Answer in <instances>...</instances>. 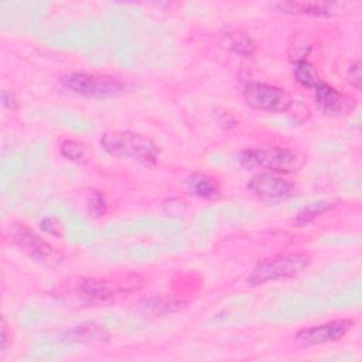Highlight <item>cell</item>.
Masks as SVG:
<instances>
[{
	"label": "cell",
	"instance_id": "6da1fadb",
	"mask_svg": "<svg viewBox=\"0 0 362 362\" xmlns=\"http://www.w3.org/2000/svg\"><path fill=\"white\" fill-rule=\"evenodd\" d=\"M143 279L137 273H122L105 277H81L69 288L76 300L90 305H107L139 291Z\"/></svg>",
	"mask_w": 362,
	"mask_h": 362
},
{
	"label": "cell",
	"instance_id": "7a4b0ae2",
	"mask_svg": "<svg viewBox=\"0 0 362 362\" xmlns=\"http://www.w3.org/2000/svg\"><path fill=\"white\" fill-rule=\"evenodd\" d=\"M99 143L107 154L144 165L156 164L160 156V148L151 139L130 130L105 132Z\"/></svg>",
	"mask_w": 362,
	"mask_h": 362
},
{
	"label": "cell",
	"instance_id": "3957f363",
	"mask_svg": "<svg viewBox=\"0 0 362 362\" xmlns=\"http://www.w3.org/2000/svg\"><path fill=\"white\" fill-rule=\"evenodd\" d=\"M239 161L246 168H263L274 174H291L303 168L305 157L293 148L262 146L243 150Z\"/></svg>",
	"mask_w": 362,
	"mask_h": 362
},
{
	"label": "cell",
	"instance_id": "277c9868",
	"mask_svg": "<svg viewBox=\"0 0 362 362\" xmlns=\"http://www.w3.org/2000/svg\"><path fill=\"white\" fill-rule=\"evenodd\" d=\"M311 255L305 252L279 253L260 260L247 276L249 286H260L270 281L286 280L298 276L311 264Z\"/></svg>",
	"mask_w": 362,
	"mask_h": 362
},
{
	"label": "cell",
	"instance_id": "5b68a950",
	"mask_svg": "<svg viewBox=\"0 0 362 362\" xmlns=\"http://www.w3.org/2000/svg\"><path fill=\"white\" fill-rule=\"evenodd\" d=\"M64 89L83 98L109 99L126 92L127 83L106 74L69 72L59 78Z\"/></svg>",
	"mask_w": 362,
	"mask_h": 362
},
{
	"label": "cell",
	"instance_id": "8992f818",
	"mask_svg": "<svg viewBox=\"0 0 362 362\" xmlns=\"http://www.w3.org/2000/svg\"><path fill=\"white\" fill-rule=\"evenodd\" d=\"M7 233L13 245H16L33 260L48 267H57L62 263V252L57 246L41 238L38 233H35L25 223L11 222L7 228Z\"/></svg>",
	"mask_w": 362,
	"mask_h": 362
},
{
	"label": "cell",
	"instance_id": "52a82bcc",
	"mask_svg": "<svg viewBox=\"0 0 362 362\" xmlns=\"http://www.w3.org/2000/svg\"><path fill=\"white\" fill-rule=\"evenodd\" d=\"M243 100L249 107L267 113H286L294 103L286 89L256 81L247 82L243 86Z\"/></svg>",
	"mask_w": 362,
	"mask_h": 362
},
{
	"label": "cell",
	"instance_id": "ba28073f",
	"mask_svg": "<svg viewBox=\"0 0 362 362\" xmlns=\"http://www.w3.org/2000/svg\"><path fill=\"white\" fill-rule=\"evenodd\" d=\"M354 325L355 322L349 318H335L322 324L304 327L296 332L294 342L301 348L334 344L341 341Z\"/></svg>",
	"mask_w": 362,
	"mask_h": 362
},
{
	"label": "cell",
	"instance_id": "9c48e42d",
	"mask_svg": "<svg viewBox=\"0 0 362 362\" xmlns=\"http://www.w3.org/2000/svg\"><path fill=\"white\" fill-rule=\"evenodd\" d=\"M313 90L315 107L322 115L332 117L346 116L356 107V99L354 96L344 93L322 81Z\"/></svg>",
	"mask_w": 362,
	"mask_h": 362
},
{
	"label": "cell",
	"instance_id": "30bf717a",
	"mask_svg": "<svg viewBox=\"0 0 362 362\" xmlns=\"http://www.w3.org/2000/svg\"><path fill=\"white\" fill-rule=\"evenodd\" d=\"M247 189L262 199H287L296 195L297 188L288 180L274 173H257L249 182Z\"/></svg>",
	"mask_w": 362,
	"mask_h": 362
},
{
	"label": "cell",
	"instance_id": "8fae6325",
	"mask_svg": "<svg viewBox=\"0 0 362 362\" xmlns=\"http://www.w3.org/2000/svg\"><path fill=\"white\" fill-rule=\"evenodd\" d=\"M280 13L291 16H310V17H329L339 4L328 1H277L272 4Z\"/></svg>",
	"mask_w": 362,
	"mask_h": 362
},
{
	"label": "cell",
	"instance_id": "7c38bea8",
	"mask_svg": "<svg viewBox=\"0 0 362 362\" xmlns=\"http://www.w3.org/2000/svg\"><path fill=\"white\" fill-rule=\"evenodd\" d=\"M64 341L69 344H99L107 342L110 338L109 331L96 322H83L76 327L68 328L64 332Z\"/></svg>",
	"mask_w": 362,
	"mask_h": 362
},
{
	"label": "cell",
	"instance_id": "4fadbf2b",
	"mask_svg": "<svg viewBox=\"0 0 362 362\" xmlns=\"http://www.w3.org/2000/svg\"><path fill=\"white\" fill-rule=\"evenodd\" d=\"M185 184L188 192L201 199H216L221 195L218 181L208 174L194 173L187 178Z\"/></svg>",
	"mask_w": 362,
	"mask_h": 362
},
{
	"label": "cell",
	"instance_id": "5bb4252c",
	"mask_svg": "<svg viewBox=\"0 0 362 362\" xmlns=\"http://www.w3.org/2000/svg\"><path fill=\"white\" fill-rule=\"evenodd\" d=\"M335 205H337V201L334 199L310 201L308 204H305L298 209V212L294 216V223L297 226H305L314 222L317 218H320L325 212H329Z\"/></svg>",
	"mask_w": 362,
	"mask_h": 362
},
{
	"label": "cell",
	"instance_id": "9a60e30c",
	"mask_svg": "<svg viewBox=\"0 0 362 362\" xmlns=\"http://www.w3.org/2000/svg\"><path fill=\"white\" fill-rule=\"evenodd\" d=\"M229 49L242 57H252L256 51L255 41L240 30H228L225 34Z\"/></svg>",
	"mask_w": 362,
	"mask_h": 362
},
{
	"label": "cell",
	"instance_id": "2e32d148",
	"mask_svg": "<svg viewBox=\"0 0 362 362\" xmlns=\"http://www.w3.org/2000/svg\"><path fill=\"white\" fill-rule=\"evenodd\" d=\"M293 76L301 86L308 89H314L321 82L314 66L305 58H297L294 61Z\"/></svg>",
	"mask_w": 362,
	"mask_h": 362
},
{
	"label": "cell",
	"instance_id": "e0dca14e",
	"mask_svg": "<svg viewBox=\"0 0 362 362\" xmlns=\"http://www.w3.org/2000/svg\"><path fill=\"white\" fill-rule=\"evenodd\" d=\"M59 153L68 161H72V163H76V164H83V163L88 161L89 148L83 141L66 139L61 143Z\"/></svg>",
	"mask_w": 362,
	"mask_h": 362
},
{
	"label": "cell",
	"instance_id": "ac0fdd59",
	"mask_svg": "<svg viewBox=\"0 0 362 362\" xmlns=\"http://www.w3.org/2000/svg\"><path fill=\"white\" fill-rule=\"evenodd\" d=\"M86 206H88V214L92 218H100L106 214L107 211V202L105 195L98 191V189H90L86 199Z\"/></svg>",
	"mask_w": 362,
	"mask_h": 362
},
{
	"label": "cell",
	"instance_id": "d6986e66",
	"mask_svg": "<svg viewBox=\"0 0 362 362\" xmlns=\"http://www.w3.org/2000/svg\"><path fill=\"white\" fill-rule=\"evenodd\" d=\"M40 226L41 229L48 233V235H52V236H62L64 235V228L61 225V222L57 219V218H52V216H47L44 219H41L40 222Z\"/></svg>",
	"mask_w": 362,
	"mask_h": 362
},
{
	"label": "cell",
	"instance_id": "ffe728a7",
	"mask_svg": "<svg viewBox=\"0 0 362 362\" xmlns=\"http://www.w3.org/2000/svg\"><path fill=\"white\" fill-rule=\"evenodd\" d=\"M361 78H362V75H361V59H355L346 71V81L354 89L358 90V89H361V81H362Z\"/></svg>",
	"mask_w": 362,
	"mask_h": 362
},
{
	"label": "cell",
	"instance_id": "44dd1931",
	"mask_svg": "<svg viewBox=\"0 0 362 362\" xmlns=\"http://www.w3.org/2000/svg\"><path fill=\"white\" fill-rule=\"evenodd\" d=\"M10 339H11V332L8 329V324H7L6 318L3 317L1 324H0V351H1V354L6 352V349L10 344Z\"/></svg>",
	"mask_w": 362,
	"mask_h": 362
},
{
	"label": "cell",
	"instance_id": "7402d4cb",
	"mask_svg": "<svg viewBox=\"0 0 362 362\" xmlns=\"http://www.w3.org/2000/svg\"><path fill=\"white\" fill-rule=\"evenodd\" d=\"M1 103H3L4 107H7V109H10V110H16V109H17V105H18L16 96H14L11 92H8L7 89L1 90Z\"/></svg>",
	"mask_w": 362,
	"mask_h": 362
}]
</instances>
